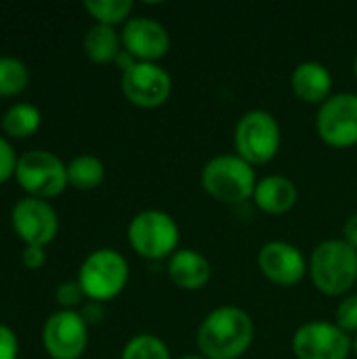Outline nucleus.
<instances>
[{"label": "nucleus", "instance_id": "f257e3e1", "mask_svg": "<svg viewBox=\"0 0 357 359\" xmlns=\"http://www.w3.org/2000/svg\"><path fill=\"white\" fill-rule=\"evenodd\" d=\"M255 341L252 318L234 305L213 309L200 324L196 343L206 359L242 358Z\"/></svg>", "mask_w": 357, "mask_h": 359}, {"label": "nucleus", "instance_id": "f03ea898", "mask_svg": "<svg viewBox=\"0 0 357 359\" xmlns=\"http://www.w3.org/2000/svg\"><path fill=\"white\" fill-rule=\"evenodd\" d=\"M314 286L326 297H343L357 282V250L345 240H326L309 259Z\"/></svg>", "mask_w": 357, "mask_h": 359}, {"label": "nucleus", "instance_id": "7ed1b4c3", "mask_svg": "<svg viewBox=\"0 0 357 359\" xmlns=\"http://www.w3.org/2000/svg\"><path fill=\"white\" fill-rule=\"evenodd\" d=\"M255 168L238 154H225L208 160L202 168V187L217 202L242 204L255 196Z\"/></svg>", "mask_w": 357, "mask_h": 359}, {"label": "nucleus", "instance_id": "20e7f679", "mask_svg": "<svg viewBox=\"0 0 357 359\" xmlns=\"http://www.w3.org/2000/svg\"><path fill=\"white\" fill-rule=\"evenodd\" d=\"M128 282V263L114 248H99L90 252L80 269L78 284L84 290V297L95 303H105L116 299Z\"/></svg>", "mask_w": 357, "mask_h": 359}, {"label": "nucleus", "instance_id": "39448f33", "mask_svg": "<svg viewBox=\"0 0 357 359\" xmlns=\"http://www.w3.org/2000/svg\"><path fill=\"white\" fill-rule=\"evenodd\" d=\"M15 181L29 198L50 200L69 187L67 164L48 149H32L19 156Z\"/></svg>", "mask_w": 357, "mask_h": 359}, {"label": "nucleus", "instance_id": "423d86ee", "mask_svg": "<svg viewBox=\"0 0 357 359\" xmlns=\"http://www.w3.org/2000/svg\"><path fill=\"white\" fill-rule=\"evenodd\" d=\"M234 145L238 156L250 166L271 162L282 145V130L274 114L265 109L246 111L236 124Z\"/></svg>", "mask_w": 357, "mask_h": 359}, {"label": "nucleus", "instance_id": "0eeeda50", "mask_svg": "<svg viewBox=\"0 0 357 359\" xmlns=\"http://www.w3.org/2000/svg\"><path fill=\"white\" fill-rule=\"evenodd\" d=\"M128 244L143 259H170L177 252L179 225L164 210H143L128 223Z\"/></svg>", "mask_w": 357, "mask_h": 359}, {"label": "nucleus", "instance_id": "6e6552de", "mask_svg": "<svg viewBox=\"0 0 357 359\" xmlns=\"http://www.w3.org/2000/svg\"><path fill=\"white\" fill-rule=\"evenodd\" d=\"M316 130L320 139L337 149L357 145V95L339 93L326 99L316 118Z\"/></svg>", "mask_w": 357, "mask_h": 359}, {"label": "nucleus", "instance_id": "1a4fd4ad", "mask_svg": "<svg viewBox=\"0 0 357 359\" xmlns=\"http://www.w3.org/2000/svg\"><path fill=\"white\" fill-rule=\"evenodd\" d=\"M42 345L50 359H80L88 347V324L80 311L59 309L42 326Z\"/></svg>", "mask_w": 357, "mask_h": 359}, {"label": "nucleus", "instance_id": "9d476101", "mask_svg": "<svg viewBox=\"0 0 357 359\" xmlns=\"http://www.w3.org/2000/svg\"><path fill=\"white\" fill-rule=\"evenodd\" d=\"M120 88L133 105L143 109H156L168 101L173 93V78L158 63L137 61L133 67L122 72Z\"/></svg>", "mask_w": 357, "mask_h": 359}, {"label": "nucleus", "instance_id": "9b49d317", "mask_svg": "<svg viewBox=\"0 0 357 359\" xmlns=\"http://www.w3.org/2000/svg\"><path fill=\"white\" fill-rule=\"evenodd\" d=\"M11 225L23 246L46 248L59 231V217L46 200L25 196L15 202L11 210Z\"/></svg>", "mask_w": 357, "mask_h": 359}, {"label": "nucleus", "instance_id": "f8f14e48", "mask_svg": "<svg viewBox=\"0 0 357 359\" xmlns=\"http://www.w3.org/2000/svg\"><path fill=\"white\" fill-rule=\"evenodd\" d=\"M297 359H347L353 339L330 322H307L292 337Z\"/></svg>", "mask_w": 357, "mask_h": 359}, {"label": "nucleus", "instance_id": "ddd939ff", "mask_svg": "<svg viewBox=\"0 0 357 359\" xmlns=\"http://www.w3.org/2000/svg\"><path fill=\"white\" fill-rule=\"evenodd\" d=\"M122 48L133 55L137 61L156 63L170 48L168 29L149 17H130L120 32Z\"/></svg>", "mask_w": 357, "mask_h": 359}, {"label": "nucleus", "instance_id": "4468645a", "mask_svg": "<svg viewBox=\"0 0 357 359\" xmlns=\"http://www.w3.org/2000/svg\"><path fill=\"white\" fill-rule=\"evenodd\" d=\"M259 269L261 273L278 284V286H297L305 273L309 271V265L305 263V257L303 252L288 244V242H282V240H274V242H267L261 250H259Z\"/></svg>", "mask_w": 357, "mask_h": 359}, {"label": "nucleus", "instance_id": "2eb2a0df", "mask_svg": "<svg viewBox=\"0 0 357 359\" xmlns=\"http://www.w3.org/2000/svg\"><path fill=\"white\" fill-rule=\"evenodd\" d=\"M290 86L297 99L309 103V105H322L326 99H330L332 90V76L328 67L320 61H303L295 67L290 76Z\"/></svg>", "mask_w": 357, "mask_h": 359}, {"label": "nucleus", "instance_id": "dca6fc26", "mask_svg": "<svg viewBox=\"0 0 357 359\" xmlns=\"http://www.w3.org/2000/svg\"><path fill=\"white\" fill-rule=\"evenodd\" d=\"M168 278L181 290H200L210 280V263L191 248H181L168 259Z\"/></svg>", "mask_w": 357, "mask_h": 359}, {"label": "nucleus", "instance_id": "f3484780", "mask_svg": "<svg viewBox=\"0 0 357 359\" xmlns=\"http://www.w3.org/2000/svg\"><path fill=\"white\" fill-rule=\"evenodd\" d=\"M255 204L267 215H284L295 208L299 200L297 185L282 175H269L255 187Z\"/></svg>", "mask_w": 357, "mask_h": 359}, {"label": "nucleus", "instance_id": "a211bd4d", "mask_svg": "<svg viewBox=\"0 0 357 359\" xmlns=\"http://www.w3.org/2000/svg\"><path fill=\"white\" fill-rule=\"evenodd\" d=\"M120 46H122L120 34L116 32V27H109V25L95 23L93 27H88L84 36V55L93 63L103 65V63L116 61L118 53L122 50Z\"/></svg>", "mask_w": 357, "mask_h": 359}, {"label": "nucleus", "instance_id": "6ab92c4d", "mask_svg": "<svg viewBox=\"0 0 357 359\" xmlns=\"http://www.w3.org/2000/svg\"><path fill=\"white\" fill-rule=\"evenodd\" d=\"M42 122V114L32 103H15L2 116V133L11 139H27L32 137Z\"/></svg>", "mask_w": 357, "mask_h": 359}, {"label": "nucleus", "instance_id": "aec40b11", "mask_svg": "<svg viewBox=\"0 0 357 359\" xmlns=\"http://www.w3.org/2000/svg\"><path fill=\"white\" fill-rule=\"evenodd\" d=\"M105 179V166L99 158L82 154L67 164V185L78 191L97 189Z\"/></svg>", "mask_w": 357, "mask_h": 359}, {"label": "nucleus", "instance_id": "412c9836", "mask_svg": "<svg viewBox=\"0 0 357 359\" xmlns=\"http://www.w3.org/2000/svg\"><path fill=\"white\" fill-rule=\"evenodd\" d=\"M135 4L130 0H84V11L101 25H124L130 19Z\"/></svg>", "mask_w": 357, "mask_h": 359}, {"label": "nucleus", "instance_id": "4be33fe9", "mask_svg": "<svg viewBox=\"0 0 357 359\" xmlns=\"http://www.w3.org/2000/svg\"><path fill=\"white\" fill-rule=\"evenodd\" d=\"M29 72L17 57H0V97H17L27 88Z\"/></svg>", "mask_w": 357, "mask_h": 359}, {"label": "nucleus", "instance_id": "5701e85b", "mask_svg": "<svg viewBox=\"0 0 357 359\" xmlns=\"http://www.w3.org/2000/svg\"><path fill=\"white\" fill-rule=\"evenodd\" d=\"M120 359H170V351L162 339L154 334H137L124 345Z\"/></svg>", "mask_w": 357, "mask_h": 359}, {"label": "nucleus", "instance_id": "b1692460", "mask_svg": "<svg viewBox=\"0 0 357 359\" xmlns=\"http://www.w3.org/2000/svg\"><path fill=\"white\" fill-rule=\"evenodd\" d=\"M84 299L86 297H84V290L78 284V280L61 282L55 290V301L59 303L61 309H67V311H76V307H80Z\"/></svg>", "mask_w": 357, "mask_h": 359}, {"label": "nucleus", "instance_id": "393cba45", "mask_svg": "<svg viewBox=\"0 0 357 359\" xmlns=\"http://www.w3.org/2000/svg\"><path fill=\"white\" fill-rule=\"evenodd\" d=\"M335 324L347 332V334H357V294H349L345 297L335 313Z\"/></svg>", "mask_w": 357, "mask_h": 359}, {"label": "nucleus", "instance_id": "a878e982", "mask_svg": "<svg viewBox=\"0 0 357 359\" xmlns=\"http://www.w3.org/2000/svg\"><path fill=\"white\" fill-rule=\"evenodd\" d=\"M17 160H19V156L15 154V147L11 145V141L4 135H0V185L6 183L11 177H15Z\"/></svg>", "mask_w": 357, "mask_h": 359}, {"label": "nucleus", "instance_id": "bb28decb", "mask_svg": "<svg viewBox=\"0 0 357 359\" xmlns=\"http://www.w3.org/2000/svg\"><path fill=\"white\" fill-rule=\"evenodd\" d=\"M19 355V341L13 328L0 324V359H17Z\"/></svg>", "mask_w": 357, "mask_h": 359}, {"label": "nucleus", "instance_id": "cd10ccee", "mask_svg": "<svg viewBox=\"0 0 357 359\" xmlns=\"http://www.w3.org/2000/svg\"><path fill=\"white\" fill-rule=\"evenodd\" d=\"M21 263L27 269H40L46 263V252L42 246H23L21 252Z\"/></svg>", "mask_w": 357, "mask_h": 359}, {"label": "nucleus", "instance_id": "c85d7f7f", "mask_svg": "<svg viewBox=\"0 0 357 359\" xmlns=\"http://www.w3.org/2000/svg\"><path fill=\"white\" fill-rule=\"evenodd\" d=\"M80 316L86 324H97L103 320V305L101 303H95V301H88L86 305H82L80 309Z\"/></svg>", "mask_w": 357, "mask_h": 359}, {"label": "nucleus", "instance_id": "c756f323", "mask_svg": "<svg viewBox=\"0 0 357 359\" xmlns=\"http://www.w3.org/2000/svg\"><path fill=\"white\" fill-rule=\"evenodd\" d=\"M343 240L357 250V212L351 215L347 221H345V227H343Z\"/></svg>", "mask_w": 357, "mask_h": 359}, {"label": "nucleus", "instance_id": "7c9ffc66", "mask_svg": "<svg viewBox=\"0 0 357 359\" xmlns=\"http://www.w3.org/2000/svg\"><path fill=\"white\" fill-rule=\"evenodd\" d=\"M179 359H206L204 355H196V353H191V355H183V358Z\"/></svg>", "mask_w": 357, "mask_h": 359}, {"label": "nucleus", "instance_id": "2f4dec72", "mask_svg": "<svg viewBox=\"0 0 357 359\" xmlns=\"http://www.w3.org/2000/svg\"><path fill=\"white\" fill-rule=\"evenodd\" d=\"M353 353L357 355V334H356V339H353Z\"/></svg>", "mask_w": 357, "mask_h": 359}, {"label": "nucleus", "instance_id": "473e14b6", "mask_svg": "<svg viewBox=\"0 0 357 359\" xmlns=\"http://www.w3.org/2000/svg\"><path fill=\"white\" fill-rule=\"evenodd\" d=\"M353 74H356V78H357V57H356V63H353Z\"/></svg>", "mask_w": 357, "mask_h": 359}]
</instances>
